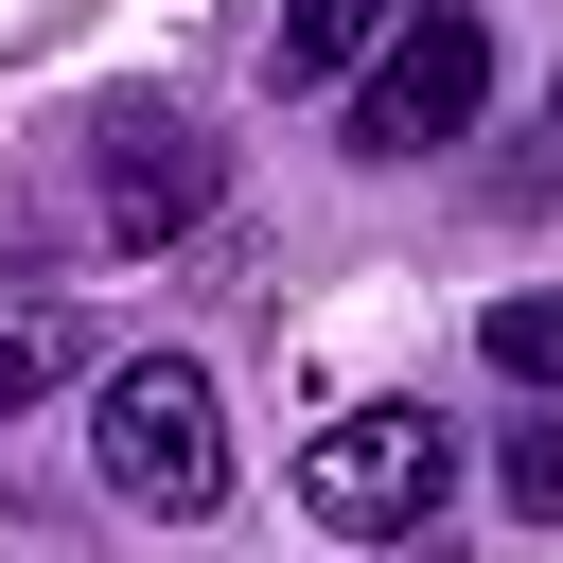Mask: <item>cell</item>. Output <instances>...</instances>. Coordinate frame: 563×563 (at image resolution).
Segmentation results:
<instances>
[{"label": "cell", "instance_id": "3957f363", "mask_svg": "<svg viewBox=\"0 0 563 563\" xmlns=\"http://www.w3.org/2000/svg\"><path fill=\"white\" fill-rule=\"evenodd\" d=\"M457 493V440L422 422V405H334L317 440H299V510L334 528V545H387V528H422Z\"/></svg>", "mask_w": 563, "mask_h": 563}, {"label": "cell", "instance_id": "9c48e42d", "mask_svg": "<svg viewBox=\"0 0 563 563\" xmlns=\"http://www.w3.org/2000/svg\"><path fill=\"white\" fill-rule=\"evenodd\" d=\"M545 123H563V70H545Z\"/></svg>", "mask_w": 563, "mask_h": 563}, {"label": "cell", "instance_id": "ba28073f", "mask_svg": "<svg viewBox=\"0 0 563 563\" xmlns=\"http://www.w3.org/2000/svg\"><path fill=\"white\" fill-rule=\"evenodd\" d=\"M510 510H528V528H563V422H528V440H510Z\"/></svg>", "mask_w": 563, "mask_h": 563}, {"label": "cell", "instance_id": "277c9868", "mask_svg": "<svg viewBox=\"0 0 563 563\" xmlns=\"http://www.w3.org/2000/svg\"><path fill=\"white\" fill-rule=\"evenodd\" d=\"M211 194H229V141H194L176 106H123V123H106V158H88V211H106V246H176Z\"/></svg>", "mask_w": 563, "mask_h": 563}, {"label": "cell", "instance_id": "8992f818", "mask_svg": "<svg viewBox=\"0 0 563 563\" xmlns=\"http://www.w3.org/2000/svg\"><path fill=\"white\" fill-rule=\"evenodd\" d=\"M475 352H493L510 387H545V405H563V282H510V299L475 317Z\"/></svg>", "mask_w": 563, "mask_h": 563}, {"label": "cell", "instance_id": "6da1fadb", "mask_svg": "<svg viewBox=\"0 0 563 563\" xmlns=\"http://www.w3.org/2000/svg\"><path fill=\"white\" fill-rule=\"evenodd\" d=\"M88 457H106V493L158 510V528L229 510V405H211V369H194V352H123V369L88 387Z\"/></svg>", "mask_w": 563, "mask_h": 563}, {"label": "cell", "instance_id": "52a82bcc", "mask_svg": "<svg viewBox=\"0 0 563 563\" xmlns=\"http://www.w3.org/2000/svg\"><path fill=\"white\" fill-rule=\"evenodd\" d=\"M53 369H70V317H0V422H18Z\"/></svg>", "mask_w": 563, "mask_h": 563}, {"label": "cell", "instance_id": "5b68a950", "mask_svg": "<svg viewBox=\"0 0 563 563\" xmlns=\"http://www.w3.org/2000/svg\"><path fill=\"white\" fill-rule=\"evenodd\" d=\"M369 35H387V0H282L264 18V88H334Z\"/></svg>", "mask_w": 563, "mask_h": 563}, {"label": "cell", "instance_id": "7a4b0ae2", "mask_svg": "<svg viewBox=\"0 0 563 563\" xmlns=\"http://www.w3.org/2000/svg\"><path fill=\"white\" fill-rule=\"evenodd\" d=\"M475 106H493V35H475V0H422L405 35L352 53V158H440V141H475Z\"/></svg>", "mask_w": 563, "mask_h": 563}]
</instances>
